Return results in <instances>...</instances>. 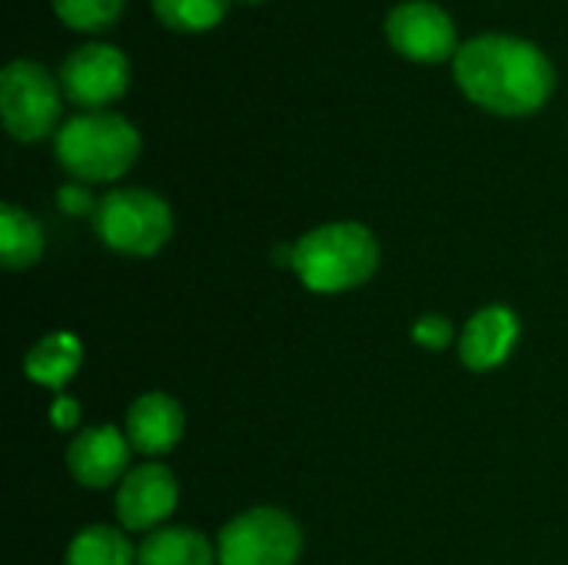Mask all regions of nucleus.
I'll return each mask as SVG.
<instances>
[{
	"label": "nucleus",
	"instance_id": "f257e3e1",
	"mask_svg": "<svg viewBox=\"0 0 568 565\" xmlns=\"http://www.w3.org/2000/svg\"><path fill=\"white\" fill-rule=\"evenodd\" d=\"M453 80L473 107L523 120L549 107L559 73L536 40L489 30L463 40L453 60Z\"/></svg>",
	"mask_w": 568,
	"mask_h": 565
},
{
	"label": "nucleus",
	"instance_id": "f03ea898",
	"mask_svg": "<svg viewBox=\"0 0 568 565\" xmlns=\"http://www.w3.org/2000/svg\"><path fill=\"white\" fill-rule=\"evenodd\" d=\"M290 270L310 293H353L376 276L379 240L359 220H329L306 230L290 246Z\"/></svg>",
	"mask_w": 568,
	"mask_h": 565
},
{
	"label": "nucleus",
	"instance_id": "7ed1b4c3",
	"mask_svg": "<svg viewBox=\"0 0 568 565\" xmlns=\"http://www.w3.org/2000/svg\"><path fill=\"white\" fill-rule=\"evenodd\" d=\"M143 150L133 120L116 110H80L67 117L53 137V157L73 183H116Z\"/></svg>",
	"mask_w": 568,
	"mask_h": 565
},
{
	"label": "nucleus",
	"instance_id": "20e7f679",
	"mask_svg": "<svg viewBox=\"0 0 568 565\" xmlns=\"http://www.w3.org/2000/svg\"><path fill=\"white\" fill-rule=\"evenodd\" d=\"M97 240L120 256H156L173 236V206L146 186H116L97 196L90 213Z\"/></svg>",
	"mask_w": 568,
	"mask_h": 565
},
{
	"label": "nucleus",
	"instance_id": "39448f33",
	"mask_svg": "<svg viewBox=\"0 0 568 565\" xmlns=\"http://www.w3.org/2000/svg\"><path fill=\"white\" fill-rule=\"evenodd\" d=\"M63 110L60 80L30 57H17L0 70V117L17 143H40L57 137Z\"/></svg>",
	"mask_w": 568,
	"mask_h": 565
},
{
	"label": "nucleus",
	"instance_id": "423d86ee",
	"mask_svg": "<svg viewBox=\"0 0 568 565\" xmlns=\"http://www.w3.org/2000/svg\"><path fill=\"white\" fill-rule=\"evenodd\" d=\"M303 549V526L280 506H250L216 533L220 565H296Z\"/></svg>",
	"mask_w": 568,
	"mask_h": 565
},
{
	"label": "nucleus",
	"instance_id": "0eeeda50",
	"mask_svg": "<svg viewBox=\"0 0 568 565\" xmlns=\"http://www.w3.org/2000/svg\"><path fill=\"white\" fill-rule=\"evenodd\" d=\"M63 100L77 110H110L130 90V57L106 40H87L73 47L57 70Z\"/></svg>",
	"mask_w": 568,
	"mask_h": 565
},
{
	"label": "nucleus",
	"instance_id": "6e6552de",
	"mask_svg": "<svg viewBox=\"0 0 568 565\" xmlns=\"http://www.w3.org/2000/svg\"><path fill=\"white\" fill-rule=\"evenodd\" d=\"M383 33L393 53L423 67L456 60L463 47L453 13L436 0H399L396 7H389Z\"/></svg>",
	"mask_w": 568,
	"mask_h": 565
},
{
	"label": "nucleus",
	"instance_id": "1a4fd4ad",
	"mask_svg": "<svg viewBox=\"0 0 568 565\" xmlns=\"http://www.w3.org/2000/svg\"><path fill=\"white\" fill-rule=\"evenodd\" d=\"M180 506V480L176 473L160 460L136 463L113 496V513L120 519L123 533L150 536L170 523V516Z\"/></svg>",
	"mask_w": 568,
	"mask_h": 565
},
{
	"label": "nucleus",
	"instance_id": "9d476101",
	"mask_svg": "<svg viewBox=\"0 0 568 565\" xmlns=\"http://www.w3.org/2000/svg\"><path fill=\"white\" fill-rule=\"evenodd\" d=\"M133 446L123 433V426H83L67 443V473L77 486L106 493L123 483L130 466Z\"/></svg>",
	"mask_w": 568,
	"mask_h": 565
},
{
	"label": "nucleus",
	"instance_id": "9b49d317",
	"mask_svg": "<svg viewBox=\"0 0 568 565\" xmlns=\"http://www.w3.org/2000/svg\"><path fill=\"white\" fill-rule=\"evenodd\" d=\"M519 340H523L519 313L506 303H489V306H479L463 323L459 340H456V356L469 373L483 376V373L506 366Z\"/></svg>",
	"mask_w": 568,
	"mask_h": 565
},
{
	"label": "nucleus",
	"instance_id": "f8f14e48",
	"mask_svg": "<svg viewBox=\"0 0 568 565\" xmlns=\"http://www.w3.org/2000/svg\"><path fill=\"white\" fill-rule=\"evenodd\" d=\"M123 433L133 446V453L146 460H160L173 453L186 436V410L176 396L163 390L140 393L123 416Z\"/></svg>",
	"mask_w": 568,
	"mask_h": 565
},
{
	"label": "nucleus",
	"instance_id": "ddd939ff",
	"mask_svg": "<svg viewBox=\"0 0 568 565\" xmlns=\"http://www.w3.org/2000/svg\"><path fill=\"white\" fill-rule=\"evenodd\" d=\"M80 366H83V343L67 330L40 336L23 356V376L50 393H63L77 380Z\"/></svg>",
	"mask_w": 568,
	"mask_h": 565
},
{
	"label": "nucleus",
	"instance_id": "4468645a",
	"mask_svg": "<svg viewBox=\"0 0 568 565\" xmlns=\"http://www.w3.org/2000/svg\"><path fill=\"white\" fill-rule=\"evenodd\" d=\"M136 565H220L216 543L193 526H163L140 539Z\"/></svg>",
	"mask_w": 568,
	"mask_h": 565
},
{
	"label": "nucleus",
	"instance_id": "2eb2a0df",
	"mask_svg": "<svg viewBox=\"0 0 568 565\" xmlns=\"http://www.w3.org/2000/svg\"><path fill=\"white\" fill-rule=\"evenodd\" d=\"M47 250V233L43 223L17 206V203H3L0 206V260L7 273H23L33 270L43 260Z\"/></svg>",
	"mask_w": 568,
	"mask_h": 565
},
{
	"label": "nucleus",
	"instance_id": "dca6fc26",
	"mask_svg": "<svg viewBox=\"0 0 568 565\" xmlns=\"http://www.w3.org/2000/svg\"><path fill=\"white\" fill-rule=\"evenodd\" d=\"M63 565H136V549L120 526L93 523L73 533Z\"/></svg>",
	"mask_w": 568,
	"mask_h": 565
},
{
	"label": "nucleus",
	"instance_id": "f3484780",
	"mask_svg": "<svg viewBox=\"0 0 568 565\" xmlns=\"http://www.w3.org/2000/svg\"><path fill=\"white\" fill-rule=\"evenodd\" d=\"M233 0H150L156 23L173 33H206L220 27Z\"/></svg>",
	"mask_w": 568,
	"mask_h": 565
},
{
	"label": "nucleus",
	"instance_id": "a211bd4d",
	"mask_svg": "<svg viewBox=\"0 0 568 565\" xmlns=\"http://www.w3.org/2000/svg\"><path fill=\"white\" fill-rule=\"evenodd\" d=\"M57 20L73 33H103L120 23L126 0H50Z\"/></svg>",
	"mask_w": 568,
	"mask_h": 565
},
{
	"label": "nucleus",
	"instance_id": "6ab92c4d",
	"mask_svg": "<svg viewBox=\"0 0 568 565\" xmlns=\"http://www.w3.org/2000/svg\"><path fill=\"white\" fill-rule=\"evenodd\" d=\"M456 340H459V333H456L453 320L443 316V313H423V316L413 323V343L423 346V350H429V353H443V350H449Z\"/></svg>",
	"mask_w": 568,
	"mask_h": 565
},
{
	"label": "nucleus",
	"instance_id": "aec40b11",
	"mask_svg": "<svg viewBox=\"0 0 568 565\" xmlns=\"http://www.w3.org/2000/svg\"><path fill=\"white\" fill-rule=\"evenodd\" d=\"M50 423H53V430H60V433H77V430H83V426H80V403H77L73 396H57L53 406H50Z\"/></svg>",
	"mask_w": 568,
	"mask_h": 565
},
{
	"label": "nucleus",
	"instance_id": "412c9836",
	"mask_svg": "<svg viewBox=\"0 0 568 565\" xmlns=\"http://www.w3.org/2000/svg\"><path fill=\"white\" fill-rule=\"evenodd\" d=\"M60 203L70 213H93V206H97V200L83 190V183H67L60 190Z\"/></svg>",
	"mask_w": 568,
	"mask_h": 565
},
{
	"label": "nucleus",
	"instance_id": "4be33fe9",
	"mask_svg": "<svg viewBox=\"0 0 568 565\" xmlns=\"http://www.w3.org/2000/svg\"><path fill=\"white\" fill-rule=\"evenodd\" d=\"M240 3H266V0H240Z\"/></svg>",
	"mask_w": 568,
	"mask_h": 565
}]
</instances>
